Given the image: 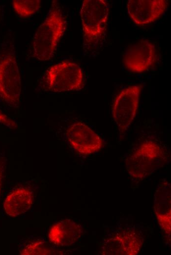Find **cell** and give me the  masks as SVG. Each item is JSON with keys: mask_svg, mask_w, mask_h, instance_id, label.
<instances>
[{"mask_svg": "<svg viewBox=\"0 0 171 255\" xmlns=\"http://www.w3.org/2000/svg\"><path fill=\"white\" fill-rule=\"evenodd\" d=\"M67 140L79 153L88 155L99 151L103 145L102 138L88 126L82 122L72 125L66 132Z\"/></svg>", "mask_w": 171, "mask_h": 255, "instance_id": "9", "label": "cell"}, {"mask_svg": "<svg viewBox=\"0 0 171 255\" xmlns=\"http://www.w3.org/2000/svg\"><path fill=\"white\" fill-rule=\"evenodd\" d=\"M169 154L165 148L152 140L142 142L126 159V169L132 180L140 181L167 162Z\"/></svg>", "mask_w": 171, "mask_h": 255, "instance_id": "3", "label": "cell"}, {"mask_svg": "<svg viewBox=\"0 0 171 255\" xmlns=\"http://www.w3.org/2000/svg\"><path fill=\"white\" fill-rule=\"evenodd\" d=\"M142 89L141 85L128 86L120 91L114 99L112 115L120 135L126 132L135 117Z\"/></svg>", "mask_w": 171, "mask_h": 255, "instance_id": "5", "label": "cell"}, {"mask_svg": "<svg viewBox=\"0 0 171 255\" xmlns=\"http://www.w3.org/2000/svg\"><path fill=\"white\" fill-rule=\"evenodd\" d=\"M2 166L0 165V186H1V178L2 176Z\"/></svg>", "mask_w": 171, "mask_h": 255, "instance_id": "17", "label": "cell"}, {"mask_svg": "<svg viewBox=\"0 0 171 255\" xmlns=\"http://www.w3.org/2000/svg\"><path fill=\"white\" fill-rule=\"evenodd\" d=\"M109 4L106 0H84L80 10L84 46L96 48L105 40Z\"/></svg>", "mask_w": 171, "mask_h": 255, "instance_id": "2", "label": "cell"}, {"mask_svg": "<svg viewBox=\"0 0 171 255\" xmlns=\"http://www.w3.org/2000/svg\"><path fill=\"white\" fill-rule=\"evenodd\" d=\"M21 76L14 54L8 53L0 60V99L10 105L17 106L21 92Z\"/></svg>", "mask_w": 171, "mask_h": 255, "instance_id": "6", "label": "cell"}, {"mask_svg": "<svg viewBox=\"0 0 171 255\" xmlns=\"http://www.w3.org/2000/svg\"><path fill=\"white\" fill-rule=\"evenodd\" d=\"M45 88L53 92L79 91L84 86L81 67L69 61L57 63L50 67L44 75Z\"/></svg>", "mask_w": 171, "mask_h": 255, "instance_id": "4", "label": "cell"}, {"mask_svg": "<svg viewBox=\"0 0 171 255\" xmlns=\"http://www.w3.org/2000/svg\"><path fill=\"white\" fill-rule=\"evenodd\" d=\"M58 252L50 247L42 241H32L25 245L20 251V255H53L57 254Z\"/></svg>", "mask_w": 171, "mask_h": 255, "instance_id": "15", "label": "cell"}, {"mask_svg": "<svg viewBox=\"0 0 171 255\" xmlns=\"http://www.w3.org/2000/svg\"><path fill=\"white\" fill-rule=\"evenodd\" d=\"M142 234L134 227L124 228L112 232L103 240V254L136 255L142 245Z\"/></svg>", "mask_w": 171, "mask_h": 255, "instance_id": "7", "label": "cell"}, {"mask_svg": "<svg viewBox=\"0 0 171 255\" xmlns=\"http://www.w3.org/2000/svg\"><path fill=\"white\" fill-rule=\"evenodd\" d=\"M66 25V20L58 2L53 0L46 18L33 37L32 49L34 58L45 61L54 57Z\"/></svg>", "mask_w": 171, "mask_h": 255, "instance_id": "1", "label": "cell"}, {"mask_svg": "<svg viewBox=\"0 0 171 255\" xmlns=\"http://www.w3.org/2000/svg\"><path fill=\"white\" fill-rule=\"evenodd\" d=\"M0 123L11 129H15L17 127L16 123L14 121L8 118L5 115L2 113L0 111Z\"/></svg>", "mask_w": 171, "mask_h": 255, "instance_id": "16", "label": "cell"}, {"mask_svg": "<svg viewBox=\"0 0 171 255\" xmlns=\"http://www.w3.org/2000/svg\"><path fill=\"white\" fill-rule=\"evenodd\" d=\"M154 211L162 230L171 232V185L165 181L160 184L155 194Z\"/></svg>", "mask_w": 171, "mask_h": 255, "instance_id": "12", "label": "cell"}, {"mask_svg": "<svg viewBox=\"0 0 171 255\" xmlns=\"http://www.w3.org/2000/svg\"><path fill=\"white\" fill-rule=\"evenodd\" d=\"M83 233L82 226L70 219L56 222L51 227L48 233L50 243L58 246H70L76 243Z\"/></svg>", "mask_w": 171, "mask_h": 255, "instance_id": "11", "label": "cell"}, {"mask_svg": "<svg viewBox=\"0 0 171 255\" xmlns=\"http://www.w3.org/2000/svg\"><path fill=\"white\" fill-rule=\"evenodd\" d=\"M156 56L154 45L148 40H142L127 49L123 56V64L129 71L141 73L153 65Z\"/></svg>", "mask_w": 171, "mask_h": 255, "instance_id": "8", "label": "cell"}, {"mask_svg": "<svg viewBox=\"0 0 171 255\" xmlns=\"http://www.w3.org/2000/svg\"><path fill=\"white\" fill-rule=\"evenodd\" d=\"M13 9L20 17L27 18L33 15L39 9L40 0H13Z\"/></svg>", "mask_w": 171, "mask_h": 255, "instance_id": "14", "label": "cell"}, {"mask_svg": "<svg viewBox=\"0 0 171 255\" xmlns=\"http://www.w3.org/2000/svg\"><path fill=\"white\" fill-rule=\"evenodd\" d=\"M169 3L167 0H129L127 10L136 24L143 26L159 19L166 11Z\"/></svg>", "mask_w": 171, "mask_h": 255, "instance_id": "10", "label": "cell"}, {"mask_svg": "<svg viewBox=\"0 0 171 255\" xmlns=\"http://www.w3.org/2000/svg\"><path fill=\"white\" fill-rule=\"evenodd\" d=\"M32 191L26 187H19L12 191L6 198L3 207L6 213L16 217L27 212L33 201Z\"/></svg>", "mask_w": 171, "mask_h": 255, "instance_id": "13", "label": "cell"}]
</instances>
